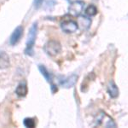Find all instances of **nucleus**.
I'll use <instances>...</instances> for the list:
<instances>
[{"label":"nucleus","mask_w":128,"mask_h":128,"mask_svg":"<svg viewBox=\"0 0 128 128\" xmlns=\"http://www.w3.org/2000/svg\"><path fill=\"white\" fill-rule=\"evenodd\" d=\"M86 14L89 16H94L98 14V9L95 5H90L86 10Z\"/></svg>","instance_id":"obj_13"},{"label":"nucleus","mask_w":128,"mask_h":128,"mask_svg":"<svg viewBox=\"0 0 128 128\" xmlns=\"http://www.w3.org/2000/svg\"><path fill=\"white\" fill-rule=\"evenodd\" d=\"M79 17V16H78ZM78 26H80V28L84 30H86L90 28V24H92V20H90V18H88L87 16H80L79 19H78L77 22Z\"/></svg>","instance_id":"obj_9"},{"label":"nucleus","mask_w":128,"mask_h":128,"mask_svg":"<svg viewBox=\"0 0 128 128\" xmlns=\"http://www.w3.org/2000/svg\"><path fill=\"white\" fill-rule=\"evenodd\" d=\"M84 7V2L80 1V0H77V1H74L73 3H71V4L69 5L68 8V12L72 16L78 17L83 12Z\"/></svg>","instance_id":"obj_3"},{"label":"nucleus","mask_w":128,"mask_h":128,"mask_svg":"<svg viewBox=\"0 0 128 128\" xmlns=\"http://www.w3.org/2000/svg\"><path fill=\"white\" fill-rule=\"evenodd\" d=\"M23 124L25 126L28 128H34L36 126V121L32 118H26L24 120Z\"/></svg>","instance_id":"obj_12"},{"label":"nucleus","mask_w":128,"mask_h":128,"mask_svg":"<svg viewBox=\"0 0 128 128\" xmlns=\"http://www.w3.org/2000/svg\"><path fill=\"white\" fill-rule=\"evenodd\" d=\"M28 86H26V84L22 83L16 87V93L18 96L24 98V96H26V95H28Z\"/></svg>","instance_id":"obj_10"},{"label":"nucleus","mask_w":128,"mask_h":128,"mask_svg":"<svg viewBox=\"0 0 128 128\" xmlns=\"http://www.w3.org/2000/svg\"><path fill=\"white\" fill-rule=\"evenodd\" d=\"M44 50L50 56H56L61 52L62 45L56 40H50L46 43L44 47Z\"/></svg>","instance_id":"obj_2"},{"label":"nucleus","mask_w":128,"mask_h":128,"mask_svg":"<svg viewBox=\"0 0 128 128\" xmlns=\"http://www.w3.org/2000/svg\"><path fill=\"white\" fill-rule=\"evenodd\" d=\"M78 76L76 74H72L68 77H62L61 80H59L60 84L64 88H71L77 83Z\"/></svg>","instance_id":"obj_5"},{"label":"nucleus","mask_w":128,"mask_h":128,"mask_svg":"<svg viewBox=\"0 0 128 128\" xmlns=\"http://www.w3.org/2000/svg\"><path fill=\"white\" fill-rule=\"evenodd\" d=\"M10 56L4 51H0V69H6L10 67Z\"/></svg>","instance_id":"obj_7"},{"label":"nucleus","mask_w":128,"mask_h":128,"mask_svg":"<svg viewBox=\"0 0 128 128\" xmlns=\"http://www.w3.org/2000/svg\"><path fill=\"white\" fill-rule=\"evenodd\" d=\"M22 34H23V28L22 26H17L16 28V30L13 32V34H11L10 38V43L11 45H15L17 44L20 41V38H22Z\"/></svg>","instance_id":"obj_6"},{"label":"nucleus","mask_w":128,"mask_h":128,"mask_svg":"<svg viewBox=\"0 0 128 128\" xmlns=\"http://www.w3.org/2000/svg\"><path fill=\"white\" fill-rule=\"evenodd\" d=\"M42 4H43V0H34V6L36 9L40 8V6L42 5Z\"/></svg>","instance_id":"obj_14"},{"label":"nucleus","mask_w":128,"mask_h":128,"mask_svg":"<svg viewBox=\"0 0 128 128\" xmlns=\"http://www.w3.org/2000/svg\"><path fill=\"white\" fill-rule=\"evenodd\" d=\"M62 29L63 30V32H67V34H73V32H75L79 28V26H78L77 22H74V20H68L63 22L61 24Z\"/></svg>","instance_id":"obj_4"},{"label":"nucleus","mask_w":128,"mask_h":128,"mask_svg":"<svg viewBox=\"0 0 128 128\" xmlns=\"http://www.w3.org/2000/svg\"><path fill=\"white\" fill-rule=\"evenodd\" d=\"M38 69H40V73L42 74V75L44 77V79L46 80L47 82L51 83L52 82V76H51L50 73L47 70L46 68L44 65H38Z\"/></svg>","instance_id":"obj_11"},{"label":"nucleus","mask_w":128,"mask_h":128,"mask_svg":"<svg viewBox=\"0 0 128 128\" xmlns=\"http://www.w3.org/2000/svg\"><path fill=\"white\" fill-rule=\"evenodd\" d=\"M38 32V23L35 22L31 26L29 32H28V41H26V48L25 50V53L28 56H34V46L35 44Z\"/></svg>","instance_id":"obj_1"},{"label":"nucleus","mask_w":128,"mask_h":128,"mask_svg":"<svg viewBox=\"0 0 128 128\" xmlns=\"http://www.w3.org/2000/svg\"><path fill=\"white\" fill-rule=\"evenodd\" d=\"M108 92L109 96L112 98H116L119 96L120 90L119 88L117 87V86L114 81H110L108 84Z\"/></svg>","instance_id":"obj_8"},{"label":"nucleus","mask_w":128,"mask_h":128,"mask_svg":"<svg viewBox=\"0 0 128 128\" xmlns=\"http://www.w3.org/2000/svg\"><path fill=\"white\" fill-rule=\"evenodd\" d=\"M50 88H51V92H52L53 94H55L56 92H57V87H56V86H55V84H51Z\"/></svg>","instance_id":"obj_15"}]
</instances>
